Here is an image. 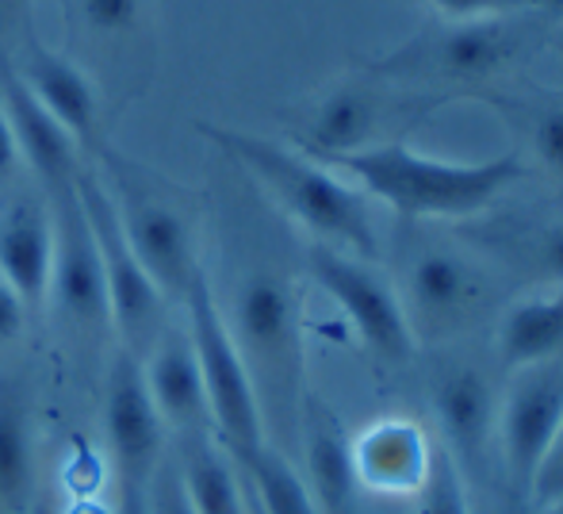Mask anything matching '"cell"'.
Returning a JSON list of instances; mask_svg holds the SVG:
<instances>
[{"label":"cell","mask_w":563,"mask_h":514,"mask_svg":"<svg viewBox=\"0 0 563 514\" xmlns=\"http://www.w3.org/2000/svg\"><path fill=\"white\" fill-rule=\"evenodd\" d=\"M69 15L92 43H126L142 31L146 0H69Z\"/></svg>","instance_id":"obj_26"},{"label":"cell","mask_w":563,"mask_h":514,"mask_svg":"<svg viewBox=\"0 0 563 514\" xmlns=\"http://www.w3.org/2000/svg\"><path fill=\"white\" fill-rule=\"evenodd\" d=\"M27 315H31L27 304H23V299L15 296L4 281H0V350H8V346L20 342L23 327H27Z\"/></svg>","instance_id":"obj_32"},{"label":"cell","mask_w":563,"mask_h":514,"mask_svg":"<svg viewBox=\"0 0 563 514\" xmlns=\"http://www.w3.org/2000/svg\"><path fill=\"white\" fill-rule=\"evenodd\" d=\"M0 514H12V511H8V507H4V503H0Z\"/></svg>","instance_id":"obj_39"},{"label":"cell","mask_w":563,"mask_h":514,"mask_svg":"<svg viewBox=\"0 0 563 514\" xmlns=\"http://www.w3.org/2000/svg\"><path fill=\"white\" fill-rule=\"evenodd\" d=\"M430 403L441 426V449L456 461V469L464 477L487 469L490 441L498 430V407L487 376L464 361L441 365L433 373Z\"/></svg>","instance_id":"obj_15"},{"label":"cell","mask_w":563,"mask_h":514,"mask_svg":"<svg viewBox=\"0 0 563 514\" xmlns=\"http://www.w3.org/2000/svg\"><path fill=\"white\" fill-rule=\"evenodd\" d=\"M483 100H490V108L503 112L510 128L526 134L544 169L563 177V100L506 97V92H483Z\"/></svg>","instance_id":"obj_25"},{"label":"cell","mask_w":563,"mask_h":514,"mask_svg":"<svg viewBox=\"0 0 563 514\" xmlns=\"http://www.w3.org/2000/svg\"><path fill=\"white\" fill-rule=\"evenodd\" d=\"M119 514H150L146 488H126V484H119Z\"/></svg>","instance_id":"obj_35"},{"label":"cell","mask_w":563,"mask_h":514,"mask_svg":"<svg viewBox=\"0 0 563 514\" xmlns=\"http://www.w3.org/2000/svg\"><path fill=\"white\" fill-rule=\"evenodd\" d=\"M146 503H150V514H196L192 500H188V492H185V480H180L173 449L162 457V464H157L154 477H150Z\"/></svg>","instance_id":"obj_29"},{"label":"cell","mask_w":563,"mask_h":514,"mask_svg":"<svg viewBox=\"0 0 563 514\" xmlns=\"http://www.w3.org/2000/svg\"><path fill=\"white\" fill-rule=\"evenodd\" d=\"M104 438L112 449L119 484L126 488H146L162 457L169 453V426H165L162 411L146 387L142 358L123 346L108 361Z\"/></svg>","instance_id":"obj_11"},{"label":"cell","mask_w":563,"mask_h":514,"mask_svg":"<svg viewBox=\"0 0 563 514\" xmlns=\"http://www.w3.org/2000/svg\"><path fill=\"white\" fill-rule=\"evenodd\" d=\"M54 216L43 193H23L0 211V281L38 311L51 292Z\"/></svg>","instance_id":"obj_17"},{"label":"cell","mask_w":563,"mask_h":514,"mask_svg":"<svg viewBox=\"0 0 563 514\" xmlns=\"http://www.w3.org/2000/svg\"><path fill=\"white\" fill-rule=\"evenodd\" d=\"M100 181L115 204V216L131 242L134 258L150 273V281L162 288L169 304H180L192 288L200 261V216L188 188L169 181L165 173L150 169L146 162L123 154L112 142H100Z\"/></svg>","instance_id":"obj_4"},{"label":"cell","mask_w":563,"mask_h":514,"mask_svg":"<svg viewBox=\"0 0 563 514\" xmlns=\"http://www.w3.org/2000/svg\"><path fill=\"white\" fill-rule=\"evenodd\" d=\"M529 503L537 507V514L552 511V507H560V503H563V423H560L556 438H552L549 453H544L541 469H537V477H533Z\"/></svg>","instance_id":"obj_30"},{"label":"cell","mask_w":563,"mask_h":514,"mask_svg":"<svg viewBox=\"0 0 563 514\" xmlns=\"http://www.w3.org/2000/svg\"><path fill=\"white\" fill-rule=\"evenodd\" d=\"M77 196H81L92 239H97L112 330L119 335L123 350L146 358L150 346L157 342V335L169 327V299L150 281L142 261L134 258L131 242H126V234H123V223H119V216H115L112 196H108L104 181H100V173L92 169V165H81V173H77Z\"/></svg>","instance_id":"obj_7"},{"label":"cell","mask_w":563,"mask_h":514,"mask_svg":"<svg viewBox=\"0 0 563 514\" xmlns=\"http://www.w3.org/2000/svg\"><path fill=\"white\" fill-rule=\"evenodd\" d=\"M238 472L250 480L261 514H322L307 480L296 472L288 453H280L276 446L253 453L245 464H238Z\"/></svg>","instance_id":"obj_24"},{"label":"cell","mask_w":563,"mask_h":514,"mask_svg":"<svg viewBox=\"0 0 563 514\" xmlns=\"http://www.w3.org/2000/svg\"><path fill=\"white\" fill-rule=\"evenodd\" d=\"M8 62H12L15 74L23 77L31 97L74 134L77 146H81L85 154H97V146L104 142V134H100L104 105H100L97 81H92L69 54L51 51V46L38 39L35 23L20 35V46L8 51Z\"/></svg>","instance_id":"obj_13"},{"label":"cell","mask_w":563,"mask_h":514,"mask_svg":"<svg viewBox=\"0 0 563 514\" xmlns=\"http://www.w3.org/2000/svg\"><path fill=\"white\" fill-rule=\"evenodd\" d=\"M146 387L173 434H216L188 322H169L142 358Z\"/></svg>","instance_id":"obj_18"},{"label":"cell","mask_w":563,"mask_h":514,"mask_svg":"<svg viewBox=\"0 0 563 514\" xmlns=\"http://www.w3.org/2000/svg\"><path fill=\"white\" fill-rule=\"evenodd\" d=\"M438 446L430 434L407 415H387L368 423L361 434H349V461L361 492L415 500L433 469Z\"/></svg>","instance_id":"obj_14"},{"label":"cell","mask_w":563,"mask_h":514,"mask_svg":"<svg viewBox=\"0 0 563 514\" xmlns=\"http://www.w3.org/2000/svg\"><path fill=\"white\" fill-rule=\"evenodd\" d=\"M541 514H563V503H560V507H552V511H541Z\"/></svg>","instance_id":"obj_38"},{"label":"cell","mask_w":563,"mask_h":514,"mask_svg":"<svg viewBox=\"0 0 563 514\" xmlns=\"http://www.w3.org/2000/svg\"><path fill=\"white\" fill-rule=\"evenodd\" d=\"M15 169H20V146H15L12 123H8L4 100H0V188L12 185Z\"/></svg>","instance_id":"obj_34"},{"label":"cell","mask_w":563,"mask_h":514,"mask_svg":"<svg viewBox=\"0 0 563 514\" xmlns=\"http://www.w3.org/2000/svg\"><path fill=\"white\" fill-rule=\"evenodd\" d=\"M415 514H472V507H467V477L441 446L433 453L430 477L415 495Z\"/></svg>","instance_id":"obj_28"},{"label":"cell","mask_w":563,"mask_h":514,"mask_svg":"<svg viewBox=\"0 0 563 514\" xmlns=\"http://www.w3.org/2000/svg\"><path fill=\"white\" fill-rule=\"evenodd\" d=\"M433 12H441V20H479V15H510L514 8H521L518 0H422Z\"/></svg>","instance_id":"obj_31"},{"label":"cell","mask_w":563,"mask_h":514,"mask_svg":"<svg viewBox=\"0 0 563 514\" xmlns=\"http://www.w3.org/2000/svg\"><path fill=\"white\" fill-rule=\"evenodd\" d=\"M200 131L230 162L242 165L257 181L261 193L291 223L303 227L314 242L368 261L379 258V231L372 219L368 196L349 181H341L334 169H327L319 157L303 154V150H288L250 131L216 128V123H200Z\"/></svg>","instance_id":"obj_3"},{"label":"cell","mask_w":563,"mask_h":514,"mask_svg":"<svg viewBox=\"0 0 563 514\" xmlns=\"http://www.w3.org/2000/svg\"><path fill=\"white\" fill-rule=\"evenodd\" d=\"M180 307H185L188 338H192L196 361H200L216 438L230 453V461L245 464L253 453H261L268 446V438L265 423H261L257 395H253L250 369H245L242 353L234 346V335L227 327V315L216 299L208 269L196 273L192 288L185 292Z\"/></svg>","instance_id":"obj_6"},{"label":"cell","mask_w":563,"mask_h":514,"mask_svg":"<svg viewBox=\"0 0 563 514\" xmlns=\"http://www.w3.org/2000/svg\"><path fill=\"white\" fill-rule=\"evenodd\" d=\"M0 100H4L8 123H12L15 146H20V162L31 165L38 193H58V188L74 185L85 165V150L77 146L74 134L31 97L23 77L8 62V54H0Z\"/></svg>","instance_id":"obj_16"},{"label":"cell","mask_w":563,"mask_h":514,"mask_svg":"<svg viewBox=\"0 0 563 514\" xmlns=\"http://www.w3.org/2000/svg\"><path fill=\"white\" fill-rule=\"evenodd\" d=\"M526 46V31L506 15L479 20H433L418 35L399 43L391 54L368 62V69L384 81H399L441 100L449 92H475L495 81L503 69L518 62Z\"/></svg>","instance_id":"obj_5"},{"label":"cell","mask_w":563,"mask_h":514,"mask_svg":"<svg viewBox=\"0 0 563 514\" xmlns=\"http://www.w3.org/2000/svg\"><path fill=\"white\" fill-rule=\"evenodd\" d=\"M560 43H563V31H560Z\"/></svg>","instance_id":"obj_40"},{"label":"cell","mask_w":563,"mask_h":514,"mask_svg":"<svg viewBox=\"0 0 563 514\" xmlns=\"http://www.w3.org/2000/svg\"><path fill=\"white\" fill-rule=\"evenodd\" d=\"M506 254L529 276H541V281L563 288V223H541L510 234Z\"/></svg>","instance_id":"obj_27"},{"label":"cell","mask_w":563,"mask_h":514,"mask_svg":"<svg viewBox=\"0 0 563 514\" xmlns=\"http://www.w3.org/2000/svg\"><path fill=\"white\" fill-rule=\"evenodd\" d=\"M307 273L334 299L338 311L353 327V335L361 338L364 350L379 365L402 369L415 361L418 338L410 330L407 307H402L399 288L379 273L376 261L311 242V250H307Z\"/></svg>","instance_id":"obj_8"},{"label":"cell","mask_w":563,"mask_h":514,"mask_svg":"<svg viewBox=\"0 0 563 514\" xmlns=\"http://www.w3.org/2000/svg\"><path fill=\"white\" fill-rule=\"evenodd\" d=\"M521 8H541V12L556 15V20H563V0H518Z\"/></svg>","instance_id":"obj_37"},{"label":"cell","mask_w":563,"mask_h":514,"mask_svg":"<svg viewBox=\"0 0 563 514\" xmlns=\"http://www.w3.org/2000/svg\"><path fill=\"white\" fill-rule=\"evenodd\" d=\"M322 165H338L364 196H376L402 219H475L495 208L529 173V165L514 150L483 162H449L422 154L407 139L372 142L327 157Z\"/></svg>","instance_id":"obj_1"},{"label":"cell","mask_w":563,"mask_h":514,"mask_svg":"<svg viewBox=\"0 0 563 514\" xmlns=\"http://www.w3.org/2000/svg\"><path fill=\"white\" fill-rule=\"evenodd\" d=\"M399 108H402V100L379 97L376 89H368V85H361V81L338 85L334 92H327V97L314 105L311 120L296 134L299 150L319 157V162H327V157L349 154V150L384 142L379 139L384 116L399 112Z\"/></svg>","instance_id":"obj_19"},{"label":"cell","mask_w":563,"mask_h":514,"mask_svg":"<svg viewBox=\"0 0 563 514\" xmlns=\"http://www.w3.org/2000/svg\"><path fill=\"white\" fill-rule=\"evenodd\" d=\"M54 216V269H51V292L46 304L58 311L74 335L100 338L112 330L108 315V292H104V269H100L97 239H92L89 216L77 196V181L58 193H43Z\"/></svg>","instance_id":"obj_9"},{"label":"cell","mask_w":563,"mask_h":514,"mask_svg":"<svg viewBox=\"0 0 563 514\" xmlns=\"http://www.w3.org/2000/svg\"><path fill=\"white\" fill-rule=\"evenodd\" d=\"M38 449L31 395L20 376L0 373V503L23 514L38 488Z\"/></svg>","instance_id":"obj_21"},{"label":"cell","mask_w":563,"mask_h":514,"mask_svg":"<svg viewBox=\"0 0 563 514\" xmlns=\"http://www.w3.org/2000/svg\"><path fill=\"white\" fill-rule=\"evenodd\" d=\"M563 423V361L521 369L498 415V441L510 488L529 500V488Z\"/></svg>","instance_id":"obj_12"},{"label":"cell","mask_w":563,"mask_h":514,"mask_svg":"<svg viewBox=\"0 0 563 514\" xmlns=\"http://www.w3.org/2000/svg\"><path fill=\"white\" fill-rule=\"evenodd\" d=\"M173 457L196 514H250L238 464L230 461L216 434H177Z\"/></svg>","instance_id":"obj_23"},{"label":"cell","mask_w":563,"mask_h":514,"mask_svg":"<svg viewBox=\"0 0 563 514\" xmlns=\"http://www.w3.org/2000/svg\"><path fill=\"white\" fill-rule=\"evenodd\" d=\"M23 514H62V511H58V503H54V495L46 492L43 484H38L35 495H31V503H27V511H23Z\"/></svg>","instance_id":"obj_36"},{"label":"cell","mask_w":563,"mask_h":514,"mask_svg":"<svg viewBox=\"0 0 563 514\" xmlns=\"http://www.w3.org/2000/svg\"><path fill=\"white\" fill-rule=\"evenodd\" d=\"M498 361L510 373L563 361V288L506 307L498 319Z\"/></svg>","instance_id":"obj_22"},{"label":"cell","mask_w":563,"mask_h":514,"mask_svg":"<svg viewBox=\"0 0 563 514\" xmlns=\"http://www.w3.org/2000/svg\"><path fill=\"white\" fill-rule=\"evenodd\" d=\"M307 457V488L322 514H361V488L349 461V430L341 426L330 403L307 395L303 423H299Z\"/></svg>","instance_id":"obj_20"},{"label":"cell","mask_w":563,"mask_h":514,"mask_svg":"<svg viewBox=\"0 0 563 514\" xmlns=\"http://www.w3.org/2000/svg\"><path fill=\"white\" fill-rule=\"evenodd\" d=\"M31 8L35 0H0V54H8V43H20L23 31L35 23Z\"/></svg>","instance_id":"obj_33"},{"label":"cell","mask_w":563,"mask_h":514,"mask_svg":"<svg viewBox=\"0 0 563 514\" xmlns=\"http://www.w3.org/2000/svg\"><path fill=\"white\" fill-rule=\"evenodd\" d=\"M402 307L418 342H441L467 330L490 304V281L467 254L422 247L407 265Z\"/></svg>","instance_id":"obj_10"},{"label":"cell","mask_w":563,"mask_h":514,"mask_svg":"<svg viewBox=\"0 0 563 514\" xmlns=\"http://www.w3.org/2000/svg\"><path fill=\"white\" fill-rule=\"evenodd\" d=\"M234 346L250 369L268 446L284 453L299 438L307 403V346H303V288L280 269H257L234 292L227 319Z\"/></svg>","instance_id":"obj_2"}]
</instances>
